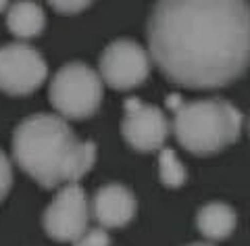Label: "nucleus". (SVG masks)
<instances>
[{"label": "nucleus", "mask_w": 250, "mask_h": 246, "mask_svg": "<svg viewBox=\"0 0 250 246\" xmlns=\"http://www.w3.org/2000/svg\"><path fill=\"white\" fill-rule=\"evenodd\" d=\"M190 246H213V244H205V242H198V244H190Z\"/></svg>", "instance_id": "f3484780"}, {"label": "nucleus", "mask_w": 250, "mask_h": 246, "mask_svg": "<svg viewBox=\"0 0 250 246\" xmlns=\"http://www.w3.org/2000/svg\"><path fill=\"white\" fill-rule=\"evenodd\" d=\"M167 105L175 113L173 132L177 142L194 155H215L240 136L242 115L223 98L184 102L179 96H171Z\"/></svg>", "instance_id": "7ed1b4c3"}, {"label": "nucleus", "mask_w": 250, "mask_h": 246, "mask_svg": "<svg viewBox=\"0 0 250 246\" xmlns=\"http://www.w3.org/2000/svg\"><path fill=\"white\" fill-rule=\"evenodd\" d=\"M148 48L163 73L179 86H228L250 65V4L159 2L148 19Z\"/></svg>", "instance_id": "f257e3e1"}, {"label": "nucleus", "mask_w": 250, "mask_h": 246, "mask_svg": "<svg viewBox=\"0 0 250 246\" xmlns=\"http://www.w3.org/2000/svg\"><path fill=\"white\" fill-rule=\"evenodd\" d=\"M46 63L34 46L13 42L0 46V90L11 96H25L46 79Z\"/></svg>", "instance_id": "39448f33"}, {"label": "nucleus", "mask_w": 250, "mask_h": 246, "mask_svg": "<svg viewBox=\"0 0 250 246\" xmlns=\"http://www.w3.org/2000/svg\"><path fill=\"white\" fill-rule=\"evenodd\" d=\"M159 176L161 181L169 188H177L186 181V167L182 161L177 158L175 150L171 148H163L159 155Z\"/></svg>", "instance_id": "f8f14e48"}, {"label": "nucleus", "mask_w": 250, "mask_h": 246, "mask_svg": "<svg viewBox=\"0 0 250 246\" xmlns=\"http://www.w3.org/2000/svg\"><path fill=\"white\" fill-rule=\"evenodd\" d=\"M54 9L59 13H77L85 9V6H90V2H50Z\"/></svg>", "instance_id": "2eb2a0df"}, {"label": "nucleus", "mask_w": 250, "mask_h": 246, "mask_svg": "<svg viewBox=\"0 0 250 246\" xmlns=\"http://www.w3.org/2000/svg\"><path fill=\"white\" fill-rule=\"evenodd\" d=\"M75 246H111V240H108V234L103 227H96V229H88L75 242Z\"/></svg>", "instance_id": "ddd939ff"}, {"label": "nucleus", "mask_w": 250, "mask_h": 246, "mask_svg": "<svg viewBox=\"0 0 250 246\" xmlns=\"http://www.w3.org/2000/svg\"><path fill=\"white\" fill-rule=\"evenodd\" d=\"M196 225L208 240H223L236 227V213L225 202H208L198 211Z\"/></svg>", "instance_id": "9d476101"}, {"label": "nucleus", "mask_w": 250, "mask_h": 246, "mask_svg": "<svg viewBox=\"0 0 250 246\" xmlns=\"http://www.w3.org/2000/svg\"><path fill=\"white\" fill-rule=\"evenodd\" d=\"M90 211L94 219L104 227H123L136 215V198L125 186L108 184L96 190Z\"/></svg>", "instance_id": "1a4fd4ad"}, {"label": "nucleus", "mask_w": 250, "mask_h": 246, "mask_svg": "<svg viewBox=\"0 0 250 246\" xmlns=\"http://www.w3.org/2000/svg\"><path fill=\"white\" fill-rule=\"evenodd\" d=\"M50 102L67 119L90 117L103 102V77L83 63H67L50 82Z\"/></svg>", "instance_id": "20e7f679"}, {"label": "nucleus", "mask_w": 250, "mask_h": 246, "mask_svg": "<svg viewBox=\"0 0 250 246\" xmlns=\"http://www.w3.org/2000/svg\"><path fill=\"white\" fill-rule=\"evenodd\" d=\"M13 184V171H11V163L6 155L0 150V201H4V196L9 194Z\"/></svg>", "instance_id": "4468645a"}, {"label": "nucleus", "mask_w": 250, "mask_h": 246, "mask_svg": "<svg viewBox=\"0 0 250 246\" xmlns=\"http://www.w3.org/2000/svg\"><path fill=\"white\" fill-rule=\"evenodd\" d=\"M90 202L77 184L62 186L44 213V229L59 242H77L88 232Z\"/></svg>", "instance_id": "423d86ee"}, {"label": "nucleus", "mask_w": 250, "mask_h": 246, "mask_svg": "<svg viewBox=\"0 0 250 246\" xmlns=\"http://www.w3.org/2000/svg\"><path fill=\"white\" fill-rule=\"evenodd\" d=\"M150 73V57L136 40H115L100 57V77L115 90H131Z\"/></svg>", "instance_id": "0eeeda50"}, {"label": "nucleus", "mask_w": 250, "mask_h": 246, "mask_svg": "<svg viewBox=\"0 0 250 246\" xmlns=\"http://www.w3.org/2000/svg\"><path fill=\"white\" fill-rule=\"evenodd\" d=\"M125 117L121 123L123 138L129 142V146L142 153H150L165 144L169 123L163 111L152 105H146L140 98H127L125 100Z\"/></svg>", "instance_id": "6e6552de"}, {"label": "nucleus", "mask_w": 250, "mask_h": 246, "mask_svg": "<svg viewBox=\"0 0 250 246\" xmlns=\"http://www.w3.org/2000/svg\"><path fill=\"white\" fill-rule=\"evenodd\" d=\"M13 155L23 171L38 184L54 188L75 184L85 176L96 158L92 142H83L57 115H31L17 125Z\"/></svg>", "instance_id": "f03ea898"}, {"label": "nucleus", "mask_w": 250, "mask_h": 246, "mask_svg": "<svg viewBox=\"0 0 250 246\" xmlns=\"http://www.w3.org/2000/svg\"><path fill=\"white\" fill-rule=\"evenodd\" d=\"M6 6H9V4H6V2H0V13H2V11L6 9Z\"/></svg>", "instance_id": "dca6fc26"}, {"label": "nucleus", "mask_w": 250, "mask_h": 246, "mask_svg": "<svg viewBox=\"0 0 250 246\" xmlns=\"http://www.w3.org/2000/svg\"><path fill=\"white\" fill-rule=\"evenodd\" d=\"M6 25L17 38H34L44 29V11L36 2H15L9 6Z\"/></svg>", "instance_id": "9b49d317"}]
</instances>
